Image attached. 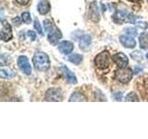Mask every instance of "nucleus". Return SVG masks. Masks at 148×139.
<instances>
[{
  "label": "nucleus",
  "mask_w": 148,
  "mask_h": 139,
  "mask_svg": "<svg viewBox=\"0 0 148 139\" xmlns=\"http://www.w3.org/2000/svg\"><path fill=\"white\" fill-rule=\"evenodd\" d=\"M1 39L4 42H8L12 38V30L10 24L5 20L1 21V32H0Z\"/></svg>",
  "instance_id": "obj_7"
},
{
  "label": "nucleus",
  "mask_w": 148,
  "mask_h": 139,
  "mask_svg": "<svg viewBox=\"0 0 148 139\" xmlns=\"http://www.w3.org/2000/svg\"><path fill=\"white\" fill-rule=\"evenodd\" d=\"M125 32H126L127 35H130V36H136L137 35V30L135 29V28L133 27H128L125 29Z\"/></svg>",
  "instance_id": "obj_22"
},
{
  "label": "nucleus",
  "mask_w": 148,
  "mask_h": 139,
  "mask_svg": "<svg viewBox=\"0 0 148 139\" xmlns=\"http://www.w3.org/2000/svg\"><path fill=\"white\" fill-rule=\"evenodd\" d=\"M82 59H83L82 55H80V54H72L69 57V61H71V63L75 64V65L81 64Z\"/></svg>",
  "instance_id": "obj_19"
},
{
  "label": "nucleus",
  "mask_w": 148,
  "mask_h": 139,
  "mask_svg": "<svg viewBox=\"0 0 148 139\" xmlns=\"http://www.w3.org/2000/svg\"><path fill=\"white\" fill-rule=\"evenodd\" d=\"M45 98L47 101H61L63 98L62 91L59 88H50L46 91Z\"/></svg>",
  "instance_id": "obj_6"
},
{
  "label": "nucleus",
  "mask_w": 148,
  "mask_h": 139,
  "mask_svg": "<svg viewBox=\"0 0 148 139\" xmlns=\"http://www.w3.org/2000/svg\"><path fill=\"white\" fill-rule=\"evenodd\" d=\"M69 100L71 102H72V101H81L82 102V101H87V98L82 92H74L71 94Z\"/></svg>",
  "instance_id": "obj_17"
},
{
  "label": "nucleus",
  "mask_w": 148,
  "mask_h": 139,
  "mask_svg": "<svg viewBox=\"0 0 148 139\" xmlns=\"http://www.w3.org/2000/svg\"><path fill=\"white\" fill-rule=\"evenodd\" d=\"M88 18L90 19L92 21L94 22H98L100 20V14L98 10V7H97L96 1H92L90 6L89 9H88Z\"/></svg>",
  "instance_id": "obj_8"
},
{
  "label": "nucleus",
  "mask_w": 148,
  "mask_h": 139,
  "mask_svg": "<svg viewBox=\"0 0 148 139\" xmlns=\"http://www.w3.org/2000/svg\"><path fill=\"white\" fill-rule=\"evenodd\" d=\"M18 66L20 67V69L22 71V72H24L26 75H30L32 73V67L31 64L29 62V59L25 56H21L18 58Z\"/></svg>",
  "instance_id": "obj_9"
},
{
  "label": "nucleus",
  "mask_w": 148,
  "mask_h": 139,
  "mask_svg": "<svg viewBox=\"0 0 148 139\" xmlns=\"http://www.w3.org/2000/svg\"><path fill=\"white\" fill-rule=\"evenodd\" d=\"M119 41H120V43H121L125 47H127V48H134L136 45V42L133 39V37L127 35V34L120 35Z\"/></svg>",
  "instance_id": "obj_12"
},
{
  "label": "nucleus",
  "mask_w": 148,
  "mask_h": 139,
  "mask_svg": "<svg viewBox=\"0 0 148 139\" xmlns=\"http://www.w3.org/2000/svg\"><path fill=\"white\" fill-rule=\"evenodd\" d=\"M73 44L69 41H63L58 45V50L59 52H61L64 55H69V53L72 52L73 50Z\"/></svg>",
  "instance_id": "obj_13"
},
{
  "label": "nucleus",
  "mask_w": 148,
  "mask_h": 139,
  "mask_svg": "<svg viewBox=\"0 0 148 139\" xmlns=\"http://www.w3.org/2000/svg\"><path fill=\"white\" fill-rule=\"evenodd\" d=\"M13 22H14V23L16 22V25H20V24H21V20H20L18 18L13 19Z\"/></svg>",
  "instance_id": "obj_26"
},
{
  "label": "nucleus",
  "mask_w": 148,
  "mask_h": 139,
  "mask_svg": "<svg viewBox=\"0 0 148 139\" xmlns=\"http://www.w3.org/2000/svg\"><path fill=\"white\" fill-rule=\"evenodd\" d=\"M131 1H132V2H138V1H140V0H131Z\"/></svg>",
  "instance_id": "obj_27"
},
{
  "label": "nucleus",
  "mask_w": 148,
  "mask_h": 139,
  "mask_svg": "<svg viewBox=\"0 0 148 139\" xmlns=\"http://www.w3.org/2000/svg\"><path fill=\"white\" fill-rule=\"evenodd\" d=\"M147 2H148V0H147Z\"/></svg>",
  "instance_id": "obj_29"
},
{
  "label": "nucleus",
  "mask_w": 148,
  "mask_h": 139,
  "mask_svg": "<svg viewBox=\"0 0 148 139\" xmlns=\"http://www.w3.org/2000/svg\"><path fill=\"white\" fill-rule=\"evenodd\" d=\"M95 64L99 70L108 69L111 64V58L108 51H103L95 58Z\"/></svg>",
  "instance_id": "obj_3"
},
{
  "label": "nucleus",
  "mask_w": 148,
  "mask_h": 139,
  "mask_svg": "<svg viewBox=\"0 0 148 139\" xmlns=\"http://www.w3.org/2000/svg\"><path fill=\"white\" fill-rule=\"evenodd\" d=\"M60 71H61L64 77L67 79V81L69 83H71V85H75V83H77V78L75 76V74H74L67 66L61 65V66H60Z\"/></svg>",
  "instance_id": "obj_10"
},
{
  "label": "nucleus",
  "mask_w": 148,
  "mask_h": 139,
  "mask_svg": "<svg viewBox=\"0 0 148 139\" xmlns=\"http://www.w3.org/2000/svg\"><path fill=\"white\" fill-rule=\"evenodd\" d=\"M133 75V72L131 68L127 67H120L115 72L116 79L122 83H127L132 80Z\"/></svg>",
  "instance_id": "obj_4"
},
{
  "label": "nucleus",
  "mask_w": 148,
  "mask_h": 139,
  "mask_svg": "<svg viewBox=\"0 0 148 139\" xmlns=\"http://www.w3.org/2000/svg\"><path fill=\"white\" fill-rule=\"evenodd\" d=\"M27 34H28V36L30 37V39H31L32 41H34V40L36 39V34H35L34 32H32V31H28Z\"/></svg>",
  "instance_id": "obj_24"
},
{
  "label": "nucleus",
  "mask_w": 148,
  "mask_h": 139,
  "mask_svg": "<svg viewBox=\"0 0 148 139\" xmlns=\"http://www.w3.org/2000/svg\"><path fill=\"white\" fill-rule=\"evenodd\" d=\"M0 76L3 79H11L15 76V73L8 68H1V70H0Z\"/></svg>",
  "instance_id": "obj_18"
},
{
  "label": "nucleus",
  "mask_w": 148,
  "mask_h": 139,
  "mask_svg": "<svg viewBox=\"0 0 148 139\" xmlns=\"http://www.w3.org/2000/svg\"><path fill=\"white\" fill-rule=\"evenodd\" d=\"M146 58H147V59H148V52H147V54H146Z\"/></svg>",
  "instance_id": "obj_28"
},
{
  "label": "nucleus",
  "mask_w": 148,
  "mask_h": 139,
  "mask_svg": "<svg viewBox=\"0 0 148 139\" xmlns=\"http://www.w3.org/2000/svg\"><path fill=\"white\" fill-rule=\"evenodd\" d=\"M34 68L40 72H46L50 68V59L49 57L45 52L37 51L32 58Z\"/></svg>",
  "instance_id": "obj_2"
},
{
  "label": "nucleus",
  "mask_w": 148,
  "mask_h": 139,
  "mask_svg": "<svg viewBox=\"0 0 148 139\" xmlns=\"http://www.w3.org/2000/svg\"><path fill=\"white\" fill-rule=\"evenodd\" d=\"M37 10L41 15H45L50 11V3L48 0H40L37 6Z\"/></svg>",
  "instance_id": "obj_14"
},
{
  "label": "nucleus",
  "mask_w": 148,
  "mask_h": 139,
  "mask_svg": "<svg viewBox=\"0 0 148 139\" xmlns=\"http://www.w3.org/2000/svg\"><path fill=\"white\" fill-rule=\"evenodd\" d=\"M113 61L118 65L119 67H126L129 63V58L126 55L122 52L115 54L112 57Z\"/></svg>",
  "instance_id": "obj_11"
},
{
  "label": "nucleus",
  "mask_w": 148,
  "mask_h": 139,
  "mask_svg": "<svg viewBox=\"0 0 148 139\" xmlns=\"http://www.w3.org/2000/svg\"><path fill=\"white\" fill-rule=\"evenodd\" d=\"M92 43V37L89 34H83L81 36L80 42H79V45L82 50H86L89 48V46Z\"/></svg>",
  "instance_id": "obj_15"
},
{
  "label": "nucleus",
  "mask_w": 148,
  "mask_h": 139,
  "mask_svg": "<svg viewBox=\"0 0 148 139\" xmlns=\"http://www.w3.org/2000/svg\"><path fill=\"white\" fill-rule=\"evenodd\" d=\"M139 44L142 49L148 48V32H143L139 35Z\"/></svg>",
  "instance_id": "obj_16"
},
{
  "label": "nucleus",
  "mask_w": 148,
  "mask_h": 139,
  "mask_svg": "<svg viewBox=\"0 0 148 139\" xmlns=\"http://www.w3.org/2000/svg\"><path fill=\"white\" fill-rule=\"evenodd\" d=\"M125 100H126V101H132V102L134 101V102H137V101H139V97L136 95V93L131 92V93H129V94L126 96V97H125Z\"/></svg>",
  "instance_id": "obj_20"
},
{
  "label": "nucleus",
  "mask_w": 148,
  "mask_h": 139,
  "mask_svg": "<svg viewBox=\"0 0 148 139\" xmlns=\"http://www.w3.org/2000/svg\"><path fill=\"white\" fill-rule=\"evenodd\" d=\"M34 29L37 31V32H38V34H39L40 35H43V34H44L43 29H42V26H41L40 22H39V20H38V19H37V18L34 20Z\"/></svg>",
  "instance_id": "obj_21"
},
{
  "label": "nucleus",
  "mask_w": 148,
  "mask_h": 139,
  "mask_svg": "<svg viewBox=\"0 0 148 139\" xmlns=\"http://www.w3.org/2000/svg\"><path fill=\"white\" fill-rule=\"evenodd\" d=\"M16 2L20 6H27L30 3V0H16Z\"/></svg>",
  "instance_id": "obj_25"
},
{
  "label": "nucleus",
  "mask_w": 148,
  "mask_h": 139,
  "mask_svg": "<svg viewBox=\"0 0 148 139\" xmlns=\"http://www.w3.org/2000/svg\"><path fill=\"white\" fill-rule=\"evenodd\" d=\"M44 27L45 32H47V38L50 44L56 45L61 39L62 34L58 28L56 27L49 20L44 21Z\"/></svg>",
  "instance_id": "obj_1"
},
{
  "label": "nucleus",
  "mask_w": 148,
  "mask_h": 139,
  "mask_svg": "<svg viewBox=\"0 0 148 139\" xmlns=\"http://www.w3.org/2000/svg\"><path fill=\"white\" fill-rule=\"evenodd\" d=\"M21 21L24 22V23H30L31 21H32V19H31V15H30V13L29 12H23L21 14Z\"/></svg>",
  "instance_id": "obj_23"
},
{
  "label": "nucleus",
  "mask_w": 148,
  "mask_h": 139,
  "mask_svg": "<svg viewBox=\"0 0 148 139\" xmlns=\"http://www.w3.org/2000/svg\"><path fill=\"white\" fill-rule=\"evenodd\" d=\"M113 19L117 23H122L124 21L134 22L136 21L137 17L134 16L133 14L126 11V10H121V11H118L117 13H116L113 16Z\"/></svg>",
  "instance_id": "obj_5"
}]
</instances>
